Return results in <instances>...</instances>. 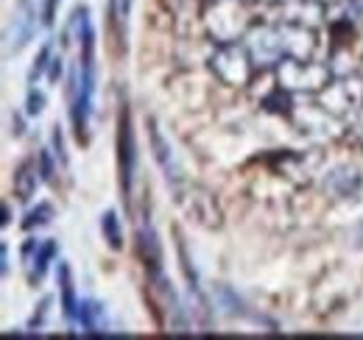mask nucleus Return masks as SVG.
<instances>
[{
    "mask_svg": "<svg viewBox=\"0 0 363 340\" xmlns=\"http://www.w3.org/2000/svg\"><path fill=\"white\" fill-rule=\"evenodd\" d=\"M53 220V207L48 204V201H40L37 207H31L26 217L20 220V226H23V232H34V229H43Z\"/></svg>",
    "mask_w": 363,
    "mask_h": 340,
    "instance_id": "obj_21",
    "label": "nucleus"
},
{
    "mask_svg": "<svg viewBox=\"0 0 363 340\" xmlns=\"http://www.w3.org/2000/svg\"><path fill=\"white\" fill-rule=\"evenodd\" d=\"M318 103L335 115L338 120H350L358 109L363 106V79L350 73V76H335L330 84L324 86L318 95H313Z\"/></svg>",
    "mask_w": 363,
    "mask_h": 340,
    "instance_id": "obj_5",
    "label": "nucleus"
},
{
    "mask_svg": "<svg viewBox=\"0 0 363 340\" xmlns=\"http://www.w3.org/2000/svg\"><path fill=\"white\" fill-rule=\"evenodd\" d=\"M50 148H53V154H56V162H59L62 168H67V151H65V131H62V126H59V123L53 126V134H50Z\"/></svg>",
    "mask_w": 363,
    "mask_h": 340,
    "instance_id": "obj_26",
    "label": "nucleus"
},
{
    "mask_svg": "<svg viewBox=\"0 0 363 340\" xmlns=\"http://www.w3.org/2000/svg\"><path fill=\"white\" fill-rule=\"evenodd\" d=\"M135 240H137V256H140V262L145 268V276L162 273V243H160L157 232L145 223V226L137 229Z\"/></svg>",
    "mask_w": 363,
    "mask_h": 340,
    "instance_id": "obj_12",
    "label": "nucleus"
},
{
    "mask_svg": "<svg viewBox=\"0 0 363 340\" xmlns=\"http://www.w3.org/2000/svg\"><path fill=\"white\" fill-rule=\"evenodd\" d=\"M274 79L277 84L294 95H318L324 86L330 84L335 76L327 67V62L321 59H299V56H285L277 67H274Z\"/></svg>",
    "mask_w": 363,
    "mask_h": 340,
    "instance_id": "obj_2",
    "label": "nucleus"
},
{
    "mask_svg": "<svg viewBox=\"0 0 363 340\" xmlns=\"http://www.w3.org/2000/svg\"><path fill=\"white\" fill-rule=\"evenodd\" d=\"M174 190V198H177V204H179L184 212L190 215L196 223H201L204 229H216V226H221V207H218V201H216V196L210 193V190H204V187H199V184H190L187 178L177 184V187H171Z\"/></svg>",
    "mask_w": 363,
    "mask_h": 340,
    "instance_id": "obj_7",
    "label": "nucleus"
},
{
    "mask_svg": "<svg viewBox=\"0 0 363 340\" xmlns=\"http://www.w3.org/2000/svg\"><path fill=\"white\" fill-rule=\"evenodd\" d=\"M53 157L56 154H50L48 148H43L40 154H37V165H40V176H43V181L45 184H53V178H56V162H53Z\"/></svg>",
    "mask_w": 363,
    "mask_h": 340,
    "instance_id": "obj_24",
    "label": "nucleus"
},
{
    "mask_svg": "<svg viewBox=\"0 0 363 340\" xmlns=\"http://www.w3.org/2000/svg\"><path fill=\"white\" fill-rule=\"evenodd\" d=\"M279 34H282V45H285V56L316 59V53H318L316 28L302 26V23H288V20H279Z\"/></svg>",
    "mask_w": 363,
    "mask_h": 340,
    "instance_id": "obj_10",
    "label": "nucleus"
},
{
    "mask_svg": "<svg viewBox=\"0 0 363 340\" xmlns=\"http://www.w3.org/2000/svg\"><path fill=\"white\" fill-rule=\"evenodd\" d=\"M324 190L330 196L350 198L352 193L361 190V173L355 168H341V170H333V173L324 170Z\"/></svg>",
    "mask_w": 363,
    "mask_h": 340,
    "instance_id": "obj_14",
    "label": "nucleus"
},
{
    "mask_svg": "<svg viewBox=\"0 0 363 340\" xmlns=\"http://www.w3.org/2000/svg\"><path fill=\"white\" fill-rule=\"evenodd\" d=\"M23 131H26L23 115H20V112H14V115H11V134H14V137H23Z\"/></svg>",
    "mask_w": 363,
    "mask_h": 340,
    "instance_id": "obj_30",
    "label": "nucleus"
},
{
    "mask_svg": "<svg viewBox=\"0 0 363 340\" xmlns=\"http://www.w3.org/2000/svg\"><path fill=\"white\" fill-rule=\"evenodd\" d=\"M59 3H62V0H43V11H40V14H43V26H45V28H50V26L56 23Z\"/></svg>",
    "mask_w": 363,
    "mask_h": 340,
    "instance_id": "obj_27",
    "label": "nucleus"
},
{
    "mask_svg": "<svg viewBox=\"0 0 363 340\" xmlns=\"http://www.w3.org/2000/svg\"><path fill=\"white\" fill-rule=\"evenodd\" d=\"M76 324L82 327V332L87 335H101L106 332V312L104 304L95 298H82L79 301V312H76Z\"/></svg>",
    "mask_w": 363,
    "mask_h": 340,
    "instance_id": "obj_15",
    "label": "nucleus"
},
{
    "mask_svg": "<svg viewBox=\"0 0 363 340\" xmlns=\"http://www.w3.org/2000/svg\"><path fill=\"white\" fill-rule=\"evenodd\" d=\"M246 50L252 53L257 70H274L285 59V45L279 34V23H255V28L246 34Z\"/></svg>",
    "mask_w": 363,
    "mask_h": 340,
    "instance_id": "obj_8",
    "label": "nucleus"
},
{
    "mask_svg": "<svg viewBox=\"0 0 363 340\" xmlns=\"http://www.w3.org/2000/svg\"><path fill=\"white\" fill-rule=\"evenodd\" d=\"M269 165L274 173L296 181V184H311L318 176H324V154L318 148L311 151H277L269 157Z\"/></svg>",
    "mask_w": 363,
    "mask_h": 340,
    "instance_id": "obj_6",
    "label": "nucleus"
},
{
    "mask_svg": "<svg viewBox=\"0 0 363 340\" xmlns=\"http://www.w3.org/2000/svg\"><path fill=\"white\" fill-rule=\"evenodd\" d=\"M53 56H56V50H53V42H45L43 47H40V56L34 59V64H31V70H28V84L37 86V84H40V79H43V76H48Z\"/></svg>",
    "mask_w": 363,
    "mask_h": 340,
    "instance_id": "obj_22",
    "label": "nucleus"
},
{
    "mask_svg": "<svg viewBox=\"0 0 363 340\" xmlns=\"http://www.w3.org/2000/svg\"><path fill=\"white\" fill-rule=\"evenodd\" d=\"M263 3H279V6H282V3H288V0H263Z\"/></svg>",
    "mask_w": 363,
    "mask_h": 340,
    "instance_id": "obj_33",
    "label": "nucleus"
},
{
    "mask_svg": "<svg viewBox=\"0 0 363 340\" xmlns=\"http://www.w3.org/2000/svg\"><path fill=\"white\" fill-rule=\"evenodd\" d=\"M210 73L221 81L224 86L240 89L249 86L252 79L257 76V64L252 59V53L246 50L243 42H229V45H216L213 56L207 59Z\"/></svg>",
    "mask_w": 363,
    "mask_h": 340,
    "instance_id": "obj_3",
    "label": "nucleus"
},
{
    "mask_svg": "<svg viewBox=\"0 0 363 340\" xmlns=\"http://www.w3.org/2000/svg\"><path fill=\"white\" fill-rule=\"evenodd\" d=\"M145 131H148L151 154H154L157 165H160V170H162V176H165V181H168V187L182 184V181H184V176H182L179 168H177V159H174V154H171L168 140H165V137H162V131H160V123H157L154 118H145Z\"/></svg>",
    "mask_w": 363,
    "mask_h": 340,
    "instance_id": "obj_11",
    "label": "nucleus"
},
{
    "mask_svg": "<svg viewBox=\"0 0 363 340\" xmlns=\"http://www.w3.org/2000/svg\"><path fill=\"white\" fill-rule=\"evenodd\" d=\"M324 3H327V6H330V3H338V0H324Z\"/></svg>",
    "mask_w": 363,
    "mask_h": 340,
    "instance_id": "obj_34",
    "label": "nucleus"
},
{
    "mask_svg": "<svg viewBox=\"0 0 363 340\" xmlns=\"http://www.w3.org/2000/svg\"><path fill=\"white\" fill-rule=\"evenodd\" d=\"M0 223H3V229L11 226V207H9V204H3V220H0Z\"/></svg>",
    "mask_w": 363,
    "mask_h": 340,
    "instance_id": "obj_32",
    "label": "nucleus"
},
{
    "mask_svg": "<svg viewBox=\"0 0 363 340\" xmlns=\"http://www.w3.org/2000/svg\"><path fill=\"white\" fill-rule=\"evenodd\" d=\"M59 79H62V53L53 56L50 70H48V81H50V84H59Z\"/></svg>",
    "mask_w": 363,
    "mask_h": 340,
    "instance_id": "obj_29",
    "label": "nucleus"
},
{
    "mask_svg": "<svg viewBox=\"0 0 363 340\" xmlns=\"http://www.w3.org/2000/svg\"><path fill=\"white\" fill-rule=\"evenodd\" d=\"M252 3L246 0H207L204 6V28L210 34V40L216 45L243 42L246 34L255 28V17H252Z\"/></svg>",
    "mask_w": 363,
    "mask_h": 340,
    "instance_id": "obj_1",
    "label": "nucleus"
},
{
    "mask_svg": "<svg viewBox=\"0 0 363 340\" xmlns=\"http://www.w3.org/2000/svg\"><path fill=\"white\" fill-rule=\"evenodd\" d=\"M101 234L106 240V246L112 251H121L123 249V229H121V217L115 210H106L101 215Z\"/></svg>",
    "mask_w": 363,
    "mask_h": 340,
    "instance_id": "obj_19",
    "label": "nucleus"
},
{
    "mask_svg": "<svg viewBox=\"0 0 363 340\" xmlns=\"http://www.w3.org/2000/svg\"><path fill=\"white\" fill-rule=\"evenodd\" d=\"M45 109V92H40L37 86H28V95H26V115L28 118H40Z\"/></svg>",
    "mask_w": 363,
    "mask_h": 340,
    "instance_id": "obj_25",
    "label": "nucleus"
},
{
    "mask_svg": "<svg viewBox=\"0 0 363 340\" xmlns=\"http://www.w3.org/2000/svg\"><path fill=\"white\" fill-rule=\"evenodd\" d=\"M56 254H59L56 240H43V243H40V251H37V256H34V262L26 268V271H28V285H31V288H37V285L45 279L50 262H56Z\"/></svg>",
    "mask_w": 363,
    "mask_h": 340,
    "instance_id": "obj_17",
    "label": "nucleus"
},
{
    "mask_svg": "<svg viewBox=\"0 0 363 340\" xmlns=\"http://www.w3.org/2000/svg\"><path fill=\"white\" fill-rule=\"evenodd\" d=\"M177 254H179L182 273H184V279H187V288H190V293H196V296L201 298V288H199V273H196V268H193V262H190V254H187V246H184V237H182V232H177Z\"/></svg>",
    "mask_w": 363,
    "mask_h": 340,
    "instance_id": "obj_20",
    "label": "nucleus"
},
{
    "mask_svg": "<svg viewBox=\"0 0 363 340\" xmlns=\"http://www.w3.org/2000/svg\"><path fill=\"white\" fill-rule=\"evenodd\" d=\"M344 142H350L352 148H363V106L347 120V134Z\"/></svg>",
    "mask_w": 363,
    "mask_h": 340,
    "instance_id": "obj_23",
    "label": "nucleus"
},
{
    "mask_svg": "<svg viewBox=\"0 0 363 340\" xmlns=\"http://www.w3.org/2000/svg\"><path fill=\"white\" fill-rule=\"evenodd\" d=\"M43 176H40V165H37V157H28L23 159L17 168H14V178H11V187H14V196L17 201L28 204L34 196H37V187H40Z\"/></svg>",
    "mask_w": 363,
    "mask_h": 340,
    "instance_id": "obj_13",
    "label": "nucleus"
},
{
    "mask_svg": "<svg viewBox=\"0 0 363 340\" xmlns=\"http://www.w3.org/2000/svg\"><path fill=\"white\" fill-rule=\"evenodd\" d=\"M118 184H121V201L126 207V215L132 217V187H135V168H137V151H135V126H132V109L129 101L121 98L118 106Z\"/></svg>",
    "mask_w": 363,
    "mask_h": 340,
    "instance_id": "obj_4",
    "label": "nucleus"
},
{
    "mask_svg": "<svg viewBox=\"0 0 363 340\" xmlns=\"http://www.w3.org/2000/svg\"><path fill=\"white\" fill-rule=\"evenodd\" d=\"M129 11H132V0H109V3H106L109 31H112L115 42H123V37H126V26H129Z\"/></svg>",
    "mask_w": 363,
    "mask_h": 340,
    "instance_id": "obj_18",
    "label": "nucleus"
},
{
    "mask_svg": "<svg viewBox=\"0 0 363 340\" xmlns=\"http://www.w3.org/2000/svg\"><path fill=\"white\" fill-rule=\"evenodd\" d=\"M56 279H59V296H62V312L67 321H76V312H79V301L76 296V288H73V271L65 259H59L56 265Z\"/></svg>",
    "mask_w": 363,
    "mask_h": 340,
    "instance_id": "obj_16",
    "label": "nucleus"
},
{
    "mask_svg": "<svg viewBox=\"0 0 363 340\" xmlns=\"http://www.w3.org/2000/svg\"><path fill=\"white\" fill-rule=\"evenodd\" d=\"M37 17H43V14H37L34 0H20L17 3L14 14H11V26L6 31V56L20 53L26 45L31 42V37L37 31Z\"/></svg>",
    "mask_w": 363,
    "mask_h": 340,
    "instance_id": "obj_9",
    "label": "nucleus"
},
{
    "mask_svg": "<svg viewBox=\"0 0 363 340\" xmlns=\"http://www.w3.org/2000/svg\"><path fill=\"white\" fill-rule=\"evenodd\" d=\"M48 312H50V298H43V301H40V310L31 315V324H28V329H34V332H37V329H43Z\"/></svg>",
    "mask_w": 363,
    "mask_h": 340,
    "instance_id": "obj_28",
    "label": "nucleus"
},
{
    "mask_svg": "<svg viewBox=\"0 0 363 340\" xmlns=\"http://www.w3.org/2000/svg\"><path fill=\"white\" fill-rule=\"evenodd\" d=\"M0 259H3L0 271H3V276H9V246H6V243L0 246Z\"/></svg>",
    "mask_w": 363,
    "mask_h": 340,
    "instance_id": "obj_31",
    "label": "nucleus"
}]
</instances>
